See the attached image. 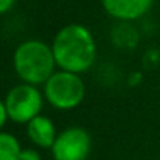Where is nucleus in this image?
Segmentation results:
<instances>
[{
	"label": "nucleus",
	"instance_id": "obj_9",
	"mask_svg": "<svg viewBox=\"0 0 160 160\" xmlns=\"http://www.w3.org/2000/svg\"><path fill=\"white\" fill-rule=\"evenodd\" d=\"M18 160H41V155L35 149H25L21 152Z\"/></svg>",
	"mask_w": 160,
	"mask_h": 160
},
{
	"label": "nucleus",
	"instance_id": "obj_3",
	"mask_svg": "<svg viewBox=\"0 0 160 160\" xmlns=\"http://www.w3.org/2000/svg\"><path fill=\"white\" fill-rule=\"evenodd\" d=\"M47 101L60 110L75 108L85 98V85L75 72H53L44 85Z\"/></svg>",
	"mask_w": 160,
	"mask_h": 160
},
{
	"label": "nucleus",
	"instance_id": "obj_7",
	"mask_svg": "<svg viewBox=\"0 0 160 160\" xmlns=\"http://www.w3.org/2000/svg\"><path fill=\"white\" fill-rule=\"evenodd\" d=\"M27 132H28V137L30 140L39 146V148H52L55 140H57V132H55V127L52 124V121L46 116H36L33 118L28 126H27Z\"/></svg>",
	"mask_w": 160,
	"mask_h": 160
},
{
	"label": "nucleus",
	"instance_id": "obj_4",
	"mask_svg": "<svg viewBox=\"0 0 160 160\" xmlns=\"http://www.w3.org/2000/svg\"><path fill=\"white\" fill-rule=\"evenodd\" d=\"M3 105L14 122H30L39 115L42 98L33 85H18L10 90Z\"/></svg>",
	"mask_w": 160,
	"mask_h": 160
},
{
	"label": "nucleus",
	"instance_id": "obj_2",
	"mask_svg": "<svg viewBox=\"0 0 160 160\" xmlns=\"http://www.w3.org/2000/svg\"><path fill=\"white\" fill-rule=\"evenodd\" d=\"M57 64L53 50L41 41L22 42L14 53V68L18 75L28 85L46 83Z\"/></svg>",
	"mask_w": 160,
	"mask_h": 160
},
{
	"label": "nucleus",
	"instance_id": "obj_6",
	"mask_svg": "<svg viewBox=\"0 0 160 160\" xmlns=\"http://www.w3.org/2000/svg\"><path fill=\"white\" fill-rule=\"evenodd\" d=\"M154 0H102L105 11L122 21H132L143 16L152 5Z\"/></svg>",
	"mask_w": 160,
	"mask_h": 160
},
{
	"label": "nucleus",
	"instance_id": "obj_8",
	"mask_svg": "<svg viewBox=\"0 0 160 160\" xmlns=\"http://www.w3.org/2000/svg\"><path fill=\"white\" fill-rule=\"evenodd\" d=\"M21 152L19 141L13 135L7 132L0 133V160H18Z\"/></svg>",
	"mask_w": 160,
	"mask_h": 160
},
{
	"label": "nucleus",
	"instance_id": "obj_11",
	"mask_svg": "<svg viewBox=\"0 0 160 160\" xmlns=\"http://www.w3.org/2000/svg\"><path fill=\"white\" fill-rule=\"evenodd\" d=\"M0 116H2V119H0V126H5V124H7V119H8L10 116H8V112H7L3 102L0 104Z\"/></svg>",
	"mask_w": 160,
	"mask_h": 160
},
{
	"label": "nucleus",
	"instance_id": "obj_10",
	"mask_svg": "<svg viewBox=\"0 0 160 160\" xmlns=\"http://www.w3.org/2000/svg\"><path fill=\"white\" fill-rule=\"evenodd\" d=\"M16 0H0V11L2 13H7L13 5H14Z\"/></svg>",
	"mask_w": 160,
	"mask_h": 160
},
{
	"label": "nucleus",
	"instance_id": "obj_5",
	"mask_svg": "<svg viewBox=\"0 0 160 160\" xmlns=\"http://www.w3.org/2000/svg\"><path fill=\"white\" fill-rule=\"evenodd\" d=\"M91 140L85 129L71 127L57 135L52 146L55 160H85L90 154Z\"/></svg>",
	"mask_w": 160,
	"mask_h": 160
},
{
	"label": "nucleus",
	"instance_id": "obj_1",
	"mask_svg": "<svg viewBox=\"0 0 160 160\" xmlns=\"http://www.w3.org/2000/svg\"><path fill=\"white\" fill-rule=\"evenodd\" d=\"M53 57L57 64L68 72H83L96 60V42L83 25L71 24L61 28L53 39Z\"/></svg>",
	"mask_w": 160,
	"mask_h": 160
}]
</instances>
